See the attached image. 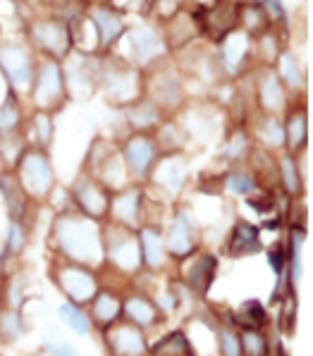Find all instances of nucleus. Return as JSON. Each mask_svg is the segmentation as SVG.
Instances as JSON below:
<instances>
[{
  "instance_id": "a878e982",
  "label": "nucleus",
  "mask_w": 313,
  "mask_h": 356,
  "mask_svg": "<svg viewBox=\"0 0 313 356\" xmlns=\"http://www.w3.org/2000/svg\"><path fill=\"white\" fill-rule=\"evenodd\" d=\"M266 309H263L258 301H244V304L239 306L237 311H234V323L241 327H246V330H258V327L266 325Z\"/></svg>"
},
{
  "instance_id": "f257e3e1",
  "label": "nucleus",
  "mask_w": 313,
  "mask_h": 356,
  "mask_svg": "<svg viewBox=\"0 0 313 356\" xmlns=\"http://www.w3.org/2000/svg\"><path fill=\"white\" fill-rule=\"evenodd\" d=\"M58 249L70 259V263L93 266L103 259V234L96 220L86 216H63L56 225Z\"/></svg>"
},
{
  "instance_id": "72a5a7b5",
  "label": "nucleus",
  "mask_w": 313,
  "mask_h": 356,
  "mask_svg": "<svg viewBox=\"0 0 313 356\" xmlns=\"http://www.w3.org/2000/svg\"><path fill=\"white\" fill-rule=\"evenodd\" d=\"M46 349L51 352V356H81L70 342H65L60 335H48L46 337Z\"/></svg>"
},
{
  "instance_id": "6ab92c4d",
  "label": "nucleus",
  "mask_w": 313,
  "mask_h": 356,
  "mask_svg": "<svg viewBox=\"0 0 313 356\" xmlns=\"http://www.w3.org/2000/svg\"><path fill=\"white\" fill-rule=\"evenodd\" d=\"M127 122L134 127L136 131L144 134L146 129L156 127L161 122V106L151 101V98H144V101H136L127 108Z\"/></svg>"
},
{
  "instance_id": "0eeeda50",
  "label": "nucleus",
  "mask_w": 313,
  "mask_h": 356,
  "mask_svg": "<svg viewBox=\"0 0 313 356\" xmlns=\"http://www.w3.org/2000/svg\"><path fill=\"white\" fill-rule=\"evenodd\" d=\"M65 96V76L56 60H48L36 70L34 101L38 108L48 113V108H56L58 101Z\"/></svg>"
},
{
  "instance_id": "b1692460",
  "label": "nucleus",
  "mask_w": 313,
  "mask_h": 356,
  "mask_svg": "<svg viewBox=\"0 0 313 356\" xmlns=\"http://www.w3.org/2000/svg\"><path fill=\"white\" fill-rule=\"evenodd\" d=\"M258 94H261V103L268 108V111H280L284 103V89H282V81L275 72L268 70L261 79V86H258Z\"/></svg>"
},
{
  "instance_id": "4be33fe9",
  "label": "nucleus",
  "mask_w": 313,
  "mask_h": 356,
  "mask_svg": "<svg viewBox=\"0 0 313 356\" xmlns=\"http://www.w3.org/2000/svg\"><path fill=\"white\" fill-rule=\"evenodd\" d=\"M122 309L136 327H148L158 321V309L146 297H129Z\"/></svg>"
},
{
  "instance_id": "ea45409f",
  "label": "nucleus",
  "mask_w": 313,
  "mask_h": 356,
  "mask_svg": "<svg viewBox=\"0 0 313 356\" xmlns=\"http://www.w3.org/2000/svg\"><path fill=\"white\" fill-rule=\"evenodd\" d=\"M254 211L258 213H271L273 211V196H268V194H263V196H249V201H246Z\"/></svg>"
},
{
  "instance_id": "f704fd0d",
  "label": "nucleus",
  "mask_w": 313,
  "mask_h": 356,
  "mask_svg": "<svg viewBox=\"0 0 313 356\" xmlns=\"http://www.w3.org/2000/svg\"><path fill=\"white\" fill-rule=\"evenodd\" d=\"M5 249H8L10 254H19V251L24 249V229H22L19 220H15L13 227H10L8 244H5Z\"/></svg>"
},
{
  "instance_id": "e433bc0d",
  "label": "nucleus",
  "mask_w": 313,
  "mask_h": 356,
  "mask_svg": "<svg viewBox=\"0 0 313 356\" xmlns=\"http://www.w3.org/2000/svg\"><path fill=\"white\" fill-rule=\"evenodd\" d=\"M284 261H287V254H284V246H273L271 251H268V263H271V268L275 270V275H282L284 270Z\"/></svg>"
},
{
  "instance_id": "4c0bfd02",
  "label": "nucleus",
  "mask_w": 313,
  "mask_h": 356,
  "mask_svg": "<svg viewBox=\"0 0 313 356\" xmlns=\"http://www.w3.org/2000/svg\"><path fill=\"white\" fill-rule=\"evenodd\" d=\"M282 67H284V79H287V84L289 86H299V81H301V76L299 72H296V63H294V58L289 56V53H282Z\"/></svg>"
},
{
  "instance_id": "393cba45",
  "label": "nucleus",
  "mask_w": 313,
  "mask_h": 356,
  "mask_svg": "<svg viewBox=\"0 0 313 356\" xmlns=\"http://www.w3.org/2000/svg\"><path fill=\"white\" fill-rule=\"evenodd\" d=\"M129 41L131 48H134V56L139 60H151L158 53V36L156 31L146 29V26H139V29L129 31Z\"/></svg>"
},
{
  "instance_id": "aec40b11",
  "label": "nucleus",
  "mask_w": 313,
  "mask_h": 356,
  "mask_svg": "<svg viewBox=\"0 0 313 356\" xmlns=\"http://www.w3.org/2000/svg\"><path fill=\"white\" fill-rule=\"evenodd\" d=\"M139 246H141V261L146 263L148 268H161L163 259H166V242L161 239L158 229L153 227H144L139 232Z\"/></svg>"
},
{
  "instance_id": "f3484780",
  "label": "nucleus",
  "mask_w": 313,
  "mask_h": 356,
  "mask_svg": "<svg viewBox=\"0 0 313 356\" xmlns=\"http://www.w3.org/2000/svg\"><path fill=\"white\" fill-rule=\"evenodd\" d=\"M306 136H309V127H306V111L304 108H294L287 115V122L282 127V141L287 144L289 153H299L306 146Z\"/></svg>"
},
{
  "instance_id": "cd10ccee",
  "label": "nucleus",
  "mask_w": 313,
  "mask_h": 356,
  "mask_svg": "<svg viewBox=\"0 0 313 356\" xmlns=\"http://www.w3.org/2000/svg\"><path fill=\"white\" fill-rule=\"evenodd\" d=\"M22 122V108L17 103V98H15V94L10 91L8 98H5L3 108H0V134L3 136H10L15 134Z\"/></svg>"
},
{
  "instance_id": "f03ea898",
  "label": "nucleus",
  "mask_w": 313,
  "mask_h": 356,
  "mask_svg": "<svg viewBox=\"0 0 313 356\" xmlns=\"http://www.w3.org/2000/svg\"><path fill=\"white\" fill-rule=\"evenodd\" d=\"M189 17L211 41L220 43L225 36L239 29V3L237 0H216L211 8H196Z\"/></svg>"
},
{
  "instance_id": "4468645a",
  "label": "nucleus",
  "mask_w": 313,
  "mask_h": 356,
  "mask_svg": "<svg viewBox=\"0 0 313 356\" xmlns=\"http://www.w3.org/2000/svg\"><path fill=\"white\" fill-rule=\"evenodd\" d=\"M89 19H91V24L96 26V38L101 48H111L120 38V34L125 31L122 17L111 8H91Z\"/></svg>"
},
{
  "instance_id": "5701e85b",
  "label": "nucleus",
  "mask_w": 313,
  "mask_h": 356,
  "mask_svg": "<svg viewBox=\"0 0 313 356\" xmlns=\"http://www.w3.org/2000/svg\"><path fill=\"white\" fill-rule=\"evenodd\" d=\"M0 194H3L5 204H8L10 216L17 220L24 213V189H22L19 179L15 175H0Z\"/></svg>"
},
{
  "instance_id": "7ed1b4c3",
  "label": "nucleus",
  "mask_w": 313,
  "mask_h": 356,
  "mask_svg": "<svg viewBox=\"0 0 313 356\" xmlns=\"http://www.w3.org/2000/svg\"><path fill=\"white\" fill-rule=\"evenodd\" d=\"M19 184L24 194L43 199L53 189V168L46 151L41 149H24L19 156Z\"/></svg>"
},
{
  "instance_id": "9b49d317",
  "label": "nucleus",
  "mask_w": 313,
  "mask_h": 356,
  "mask_svg": "<svg viewBox=\"0 0 313 356\" xmlns=\"http://www.w3.org/2000/svg\"><path fill=\"white\" fill-rule=\"evenodd\" d=\"M0 70L10 79V84L22 86L31 79L34 74V65L24 48L19 46H3L0 48Z\"/></svg>"
},
{
  "instance_id": "79ce46f5",
  "label": "nucleus",
  "mask_w": 313,
  "mask_h": 356,
  "mask_svg": "<svg viewBox=\"0 0 313 356\" xmlns=\"http://www.w3.org/2000/svg\"><path fill=\"white\" fill-rule=\"evenodd\" d=\"M278 218H273V220H266V225H263V227H266V229H278Z\"/></svg>"
},
{
  "instance_id": "6e6552de",
  "label": "nucleus",
  "mask_w": 313,
  "mask_h": 356,
  "mask_svg": "<svg viewBox=\"0 0 313 356\" xmlns=\"http://www.w3.org/2000/svg\"><path fill=\"white\" fill-rule=\"evenodd\" d=\"M125 161L134 177H146L156 161V141L146 134H136L125 144Z\"/></svg>"
},
{
  "instance_id": "58836bf2",
  "label": "nucleus",
  "mask_w": 313,
  "mask_h": 356,
  "mask_svg": "<svg viewBox=\"0 0 313 356\" xmlns=\"http://www.w3.org/2000/svg\"><path fill=\"white\" fill-rule=\"evenodd\" d=\"M51 115H48L46 111H38L36 115V127H38V136H41V144H48L51 141V134H53V129H51Z\"/></svg>"
},
{
  "instance_id": "bb28decb",
  "label": "nucleus",
  "mask_w": 313,
  "mask_h": 356,
  "mask_svg": "<svg viewBox=\"0 0 313 356\" xmlns=\"http://www.w3.org/2000/svg\"><path fill=\"white\" fill-rule=\"evenodd\" d=\"M153 356H191V344L184 332H170L153 347Z\"/></svg>"
},
{
  "instance_id": "dca6fc26",
  "label": "nucleus",
  "mask_w": 313,
  "mask_h": 356,
  "mask_svg": "<svg viewBox=\"0 0 313 356\" xmlns=\"http://www.w3.org/2000/svg\"><path fill=\"white\" fill-rule=\"evenodd\" d=\"M184 177H186V165L179 156H168L161 165L156 168L153 172V179L158 182V187L168 189L170 194H177L184 184Z\"/></svg>"
},
{
  "instance_id": "ddd939ff",
  "label": "nucleus",
  "mask_w": 313,
  "mask_h": 356,
  "mask_svg": "<svg viewBox=\"0 0 313 356\" xmlns=\"http://www.w3.org/2000/svg\"><path fill=\"white\" fill-rule=\"evenodd\" d=\"M168 249L172 256H189L194 251V222H191L189 211H179L177 216L172 218V225H170V234H168Z\"/></svg>"
},
{
  "instance_id": "c9c22d12",
  "label": "nucleus",
  "mask_w": 313,
  "mask_h": 356,
  "mask_svg": "<svg viewBox=\"0 0 313 356\" xmlns=\"http://www.w3.org/2000/svg\"><path fill=\"white\" fill-rule=\"evenodd\" d=\"M261 3H263V13H266V17L271 19V24H273V19L287 24V15H284V8L280 0H261Z\"/></svg>"
},
{
  "instance_id": "20e7f679",
  "label": "nucleus",
  "mask_w": 313,
  "mask_h": 356,
  "mask_svg": "<svg viewBox=\"0 0 313 356\" xmlns=\"http://www.w3.org/2000/svg\"><path fill=\"white\" fill-rule=\"evenodd\" d=\"M29 36L51 60H63L72 48L70 26L60 19H36L29 24Z\"/></svg>"
},
{
  "instance_id": "2eb2a0df",
  "label": "nucleus",
  "mask_w": 313,
  "mask_h": 356,
  "mask_svg": "<svg viewBox=\"0 0 313 356\" xmlns=\"http://www.w3.org/2000/svg\"><path fill=\"white\" fill-rule=\"evenodd\" d=\"M216 270H218V259L213 254H203L186 270V284L203 297L211 289L213 280H216Z\"/></svg>"
},
{
  "instance_id": "9d476101",
  "label": "nucleus",
  "mask_w": 313,
  "mask_h": 356,
  "mask_svg": "<svg viewBox=\"0 0 313 356\" xmlns=\"http://www.w3.org/2000/svg\"><path fill=\"white\" fill-rule=\"evenodd\" d=\"M108 344L115 356H141L146 352V337L134 323H120L108 332Z\"/></svg>"
},
{
  "instance_id": "423d86ee",
  "label": "nucleus",
  "mask_w": 313,
  "mask_h": 356,
  "mask_svg": "<svg viewBox=\"0 0 313 356\" xmlns=\"http://www.w3.org/2000/svg\"><path fill=\"white\" fill-rule=\"evenodd\" d=\"M113 237L103 239V251L108 254L115 266H120L122 270H134L141 266V246L139 237L129 232V227L118 225L111 229Z\"/></svg>"
},
{
  "instance_id": "c85d7f7f",
  "label": "nucleus",
  "mask_w": 313,
  "mask_h": 356,
  "mask_svg": "<svg viewBox=\"0 0 313 356\" xmlns=\"http://www.w3.org/2000/svg\"><path fill=\"white\" fill-rule=\"evenodd\" d=\"M58 314H60V321H63L70 330L79 332V335H89L91 332V321L86 318V314L77 304H70L67 301V304L60 306Z\"/></svg>"
},
{
  "instance_id": "412c9836",
  "label": "nucleus",
  "mask_w": 313,
  "mask_h": 356,
  "mask_svg": "<svg viewBox=\"0 0 313 356\" xmlns=\"http://www.w3.org/2000/svg\"><path fill=\"white\" fill-rule=\"evenodd\" d=\"M91 301H93V318H96V323H101V325H113V323H118L120 314H122V301H120L118 294L98 289L96 297Z\"/></svg>"
},
{
  "instance_id": "39448f33",
  "label": "nucleus",
  "mask_w": 313,
  "mask_h": 356,
  "mask_svg": "<svg viewBox=\"0 0 313 356\" xmlns=\"http://www.w3.org/2000/svg\"><path fill=\"white\" fill-rule=\"evenodd\" d=\"M58 287L67 294L70 304H86L96 297L98 292V280L91 270H86L79 263H63L58 270Z\"/></svg>"
},
{
  "instance_id": "1a4fd4ad",
  "label": "nucleus",
  "mask_w": 313,
  "mask_h": 356,
  "mask_svg": "<svg viewBox=\"0 0 313 356\" xmlns=\"http://www.w3.org/2000/svg\"><path fill=\"white\" fill-rule=\"evenodd\" d=\"M74 201H77V206L86 213V218L103 216V213L108 211V204H111V201H108V196H106V191H103V187L93 177H89V175H81V177L77 179Z\"/></svg>"
},
{
  "instance_id": "a19ab883",
  "label": "nucleus",
  "mask_w": 313,
  "mask_h": 356,
  "mask_svg": "<svg viewBox=\"0 0 313 356\" xmlns=\"http://www.w3.org/2000/svg\"><path fill=\"white\" fill-rule=\"evenodd\" d=\"M241 151H246V139H244V134H237L234 141H230V149H225V156L237 158V153H241Z\"/></svg>"
},
{
  "instance_id": "f8f14e48",
  "label": "nucleus",
  "mask_w": 313,
  "mask_h": 356,
  "mask_svg": "<svg viewBox=\"0 0 313 356\" xmlns=\"http://www.w3.org/2000/svg\"><path fill=\"white\" fill-rule=\"evenodd\" d=\"M258 251H263L261 227L251 225V222H246V220H239L237 225L232 227V232H230L227 256H232V259H244V256L258 254Z\"/></svg>"
},
{
  "instance_id": "473e14b6",
  "label": "nucleus",
  "mask_w": 313,
  "mask_h": 356,
  "mask_svg": "<svg viewBox=\"0 0 313 356\" xmlns=\"http://www.w3.org/2000/svg\"><path fill=\"white\" fill-rule=\"evenodd\" d=\"M218 335H220V352H223V356H244V354H241L239 337L234 335L230 327H223Z\"/></svg>"
},
{
  "instance_id": "7c9ffc66",
  "label": "nucleus",
  "mask_w": 313,
  "mask_h": 356,
  "mask_svg": "<svg viewBox=\"0 0 313 356\" xmlns=\"http://www.w3.org/2000/svg\"><path fill=\"white\" fill-rule=\"evenodd\" d=\"M241 354L246 356H266V339L258 335L256 330H246L241 335Z\"/></svg>"
},
{
  "instance_id": "2f4dec72",
  "label": "nucleus",
  "mask_w": 313,
  "mask_h": 356,
  "mask_svg": "<svg viewBox=\"0 0 313 356\" xmlns=\"http://www.w3.org/2000/svg\"><path fill=\"white\" fill-rule=\"evenodd\" d=\"M225 184H227V189L234 191V194H254V189H256L254 177L244 172H232L225 179Z\"/></svg>"
},
{
  "instance_id": "a211bd4d",
  "label": "nucleus",
  "mask_w": 313,
  "mask_h": 356,
  "mask_svg": "<svg viewBox=\"0 0 313 356\" xmlns=\"http://www.w3.org/2000/svg\"><path fill=\"white\" fill-rule=\"evenodd\" d=\"M139 211H141V191L136 187L125 189L122 194L113 201L115 220H120V225H125V227H131L139 222Z\"/></svg>"
},
{
  "instance_id": "c756f323",
  "label": "nucleus",
  "mask_w": 313,
  "mask_h": 356,
  "mask_svg": "<svg viewBox=\"0 0 313 356\" xmlns=\"http://www.w3.org/2000/svg\"><path fill=\"white\" fill-rule=\"evenodd\" d=\"M280 179H282L287 194H292V196L301 194V177H299V170H296V163H294L292 153L280 161Z\"/></svg>"
}]
</instances>
